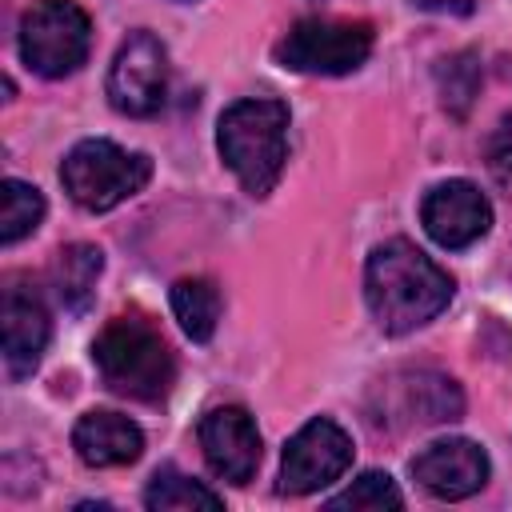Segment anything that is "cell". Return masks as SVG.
Wrapping results in <instances>:
<instances>
[{"instance_id":"15","label":"cell","mask_w":512,"mask_h":512,"mask_svg":"<svg viewBox=\"0 0 512 512\" xmlns=\"http://www.w3.org/2000/svg\"><path fill=\"white\" fill-rule=\"evenodd\" d=\"M104 272V252L96 244H68L52 260V288L68 312H88L96 296V280Z\"/></svg>"},{"instance_id":"5","label":"cell","mask_w":512,"mask_h":512,"mask_svg":"<svg viewBox=\"0 0 512 512\" xmlns=\"http://www.w3.org/2000/svg\"><path fill=\"white\" fill-rule=\"evenodd\" d=\"M20 60L44 76H72L92 52V20L72 0H36L20 16Z\"/></svg>"},{"instance_id":"6","label":"cell","mask_w":512,"mask_h":512,"mask_svg":"<svg viewBox=\"0 0 512 512\" xmlns=\"http://www.w3.org/2000/svg\"><path fill=\"white\" fill-rule=\"evenodd\" d=\"M372 52V24L336 20V16H304L276 44V64L304 76H348Z\"/></svg>"},{"instance_id":"18","label":"cell","mask_w":512,"mask_h":512,"mask_svg":"<svg viewBox=\"0 0 512 512\" xmlns=\"http://www.w3.org/2000/svg\"><path fill=\"white\" fill-rule=\"evenodd\" d=\"M144 504L152 512H196V508L216 512V508H224V500L212 488H204L200 480H192V476H184L176 468H160L152 476V484L144 492Z\"/></svg>"},{"instance_id":"2","label":"cell","mask_w":512,"mask_h":512,"mask_svg":"<svg viewBox=\"0 0 512 512\" xmlns=\"http://www.w3.org/2000/svg\"><path fill=\"white\" fill-rule=\"evenodd\" d=\"M216 148L248 196H268L288 160V104L272 96L228 104L216 120Z\"/></svg>"},{"instance_id":"14","label":"cell","mask_w":512,"mask_h":512,"mask_svg":"<svg viewBox=\"0 0 512 512\" xmlns=\"http://www.w3.org/2000/svg\"><path fill=\"white\" fill-rule=\"evenodd\" d=\"M72 448L88 468H124L136 464L144 452V432L120 412L92 408L72 428Z\"/></svg>"},{"instance_id":"9","label":"cell","mask_w":512,"mask_h":512,"mask_svg":"<svg viewBox=\"0 0 512 512\" xmlns=\"http://www.w3.org/2000/svg\"><path fill=\"white\" fill-rule=\"evenodd\" d=\"M168 96V48L152 32H132L108 68V100L124 116H156Z\"/></svg>"},{"instance_id":"7","label":"cell","mask_w":512,"mask_h":512,"mask_svg":"<svg viewBox=\"0 0 512 512\" xmlns=\"http://www.w3.org/2000/svg\"><path fill=\"white\" fill-rule=\"evenodd\" d=\"M380 408H372V424L412 428V424H452L464 416V392L452 376L432 368H404L376 384Z\"/></svg>"},{"instance_id":"8","label":"cell","mask_w":512,"mask_h":512,"mask_svg":"<svg viewBox=\"0 0 512 512\" xmlns=\"http://www.w3.org/2000/svg\"><path fill=\"white\" fill-rule=\"evenodd\" d=\"M352 436L328 420L316 416L308 420L288 444H284V460H280V492L284 496H308L328 488L332 480H340L352 464Z\"/></svg>"},{"instance_id":"11","label":"cell","mask_w":512,"mask_h":512,"mask_svg":"<svg viewBox=\"0 0 512 512\" xmlns=\"http://www.w3.org/2000/svg\"><path fill=\"white\" fill-rule=\"evenodd\" d=\"M420 224L440 248L460 252L480 236H488L492 204L472 180H444L428 188V196L420 200Z\"/></svg>"},{"instance_id":"4","label":"cell","mask_w":512,"mask_h":512,"mask_svg":"<svg viewBox=\"0 0 512 512\" xmlns=\"http://www.w3.org/2000/svg\"><path fill=\"white\" fill-rule=\"evenodd\" d=\"M148 180H152V160L104 136L80 140L60 164V184L84 212H112L116 204L136 196Z\"/></svg>"},{"instance_id":"12","label":"cell","mask_w":512,"mask_h":512,"mask_svg":"<svg viewBox=\"0 0 512 512\" xmlns=\"http://www.w3.org/2000/svg\"><path fill=\"white\" fill-rule=\"evenodd\" d=\"M200 452L208 468L228 484H248L260 468V432L240 404H220L200 416Z\"/></svg>"},{"instance_id":"19","label":"cell","mask_w":512,"mask_h":512,"mask_svg":"<svg viewBox=\"0 0 512 512\" xmlns=\"http://www.w3.org/2000/svg\"><path fill=\"white\" fill-rule=\"evenodd\" d=\"M324 508H352V512H360V508H368V512H384V508H404V496H400V488H396V480L388 476V472H364V476H356L344 492H336V496H328L324 500Z\"/></svg>"},{"instance_id":"20","label":"cell","mask_w":512,"mask_h":512,"mask_svg":"<svg viewBox=\"0 0 512 512\" xmlns=\"http://www.w3.org/2000/svg\"><path fill=\"white\" fill-rule=\"evenodd\" d=\"M448 68H440V72H448V80H444V104L452 108V112H464L468 104H472V92H476V76H480V68H476V56L472 52H464V56H456V60H444Z\"/></svg>"},{"instance_id":"16","label":"cell","mask_w":512,"mask_h":512,"mask_svg":"<svg viewBox=\"0 0 512 512\" xmlns=\"http://www.w3.org/2000/svg\"><path fill=\"white\" fill-rule=\"evenodd\" d=\"M168 300H172V312H176V320H180V328H184L188 340H196V344L212 340L216 320H220V288L212 280L184 276V280L172 284Z\"/></svg>"},{"instance_id":"17","label":"cell","mask_w":512,"mask_h":512,"mask_svg":"<svg viewBox=\"0 0 512 512\" xmlns=\"http://www.w3.org/2000/svg\"><path fill=\"white\" fill-rule=\"evenodd\" d=\"M44 220V196L40 188H32L28 180H16L8 176L0 184V244L12 248L20 244L24 236H32Z\"/></svg>"},{"instance_id":"3","label":"cell","mask_w":512,"mask_h":512,"mask_svg":"<svg viewBox=\"0 0 512 512\" xmlns=\"http://www.w3.org/2000/svg\"><path fill=\"white\" fill-rule=\"evenodd\" d=\"M92 364L100 380L128 400L160 404L176 384V356L164 336L140 316H116L92 344Z\"/></svg>"},{"instance_id":"13","label":"cell","mask_w":512,"mask_h":512,"mask_svg":"<svg viewBox=\"0 0 512 512\" xmlns=\"http://www.w3.org/2000/svg\"><path fill=\"white\" fill-rule=\"evenodd\" d=\"M412 480L432 492L436 500H464L472 492H480L488 484V452L476 440L464 436H448V440H432L424 452L412 456Z\"/></svg>"},{"instance_id":"1","label":"cell","mask_w":512,"mask_h":512,"mask_svg":"<svg viewBox=\"0 0 512 512\" xmlns=\"http://www.w3.org/2000/svg\"><path fill=\"white\" fill-rule=\"evenodd\" d=\"M452 292V276L428 252L400 236L376 244L364 264V300L372 320L388 336H404L436 320L448 308Z\"/></svg>"},{"instance_id":"10","label":"cell","mask_w":512,"mask_h":512,"mask_svg":"<svg viewBox=\"0 0 512 512\" xmlns=\"http://www.w3.org/2000/svg\"><path fill=\"white\" fill-rule=\"evenodd\" d=\"M52 320L44 308V296L32 280L8 276L0 296V340H4V372L8 380H24L40 368V356L48 348Z\"/></svg>"},{"instance_id":"21","label":"cell","mask_w":512,"mask_h":512,"mask_svg":"<svg viewBox=\"0 0 512 512\" xmlns=\"http://www.w3.org/2000/svg\"><path fill=\"white\" fill-rule=\"evenodd\" d=\"M488 168L500 184H512V112H504L488 136Z\"/></svg>"}]
</instances>
